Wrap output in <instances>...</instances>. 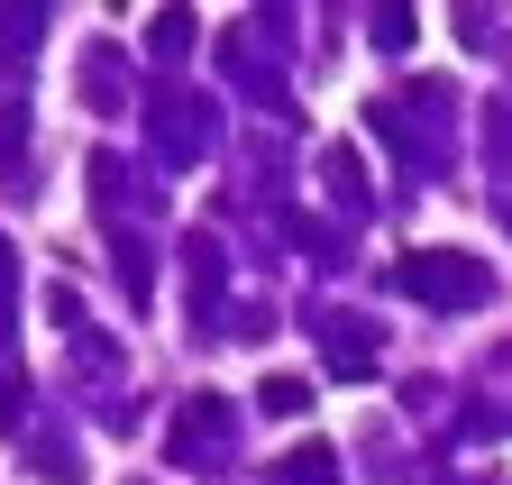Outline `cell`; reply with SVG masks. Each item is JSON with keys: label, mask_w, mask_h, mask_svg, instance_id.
<instances>
[{"label": "cell", "mask_w": 512, "mask_h": 485, "mask_svg": "<svg viewBox=\"0 0 512 485\" xmlns=\"http://www.w3.org/2000/svg\"><path fill=\"white\" fill-rule=\"evenodd\" d=\"M256 403H266V412H284V421H293V412L311 403V385H302V376H266V385H256Z\"/></svg>", "instance_id": "cell-2"}, {"label": "cell", "mask_w": 512, "mask_h": 485, "mask_svg": "<svg viewBox=\"0 0 512 485\" xmlns=\"http://www.w3.org/2000/svg\"><path fill=\"white\" fill-rule=\"evenodd\" d=\"M0 302H10V248H0Z\"/></svg>", "instance_id": "cell-3"}, {"label": "cell", "mask_w": 512, "mask_h": 485, "mask_svg": "<svg viewBox=\"0 0 512 485\" xmlns=\"http://www.w3.org/2000/svg\"><path fill=\"white\" fill-rule=\"evenodd\" d=\"M394 284H403L412 302H485V293H494V275H485L476 257H448V248H412V257L394 266Z\"/></svg>", "instance_id": "cell-1"}]
</instances>
